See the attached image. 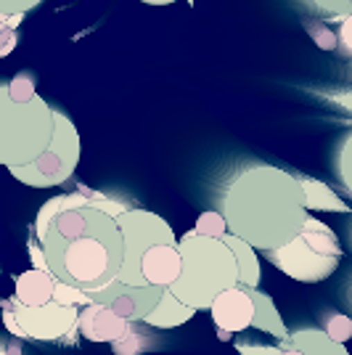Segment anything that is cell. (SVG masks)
I'll return each mask as SVG.
<instances>
[{
	"label": "cell",
	"mask_w": 352,
	"mask_h": 355,
	"mask_svg": "<svg viewBox=\"0 0 352 355\" xmlns=\"http://www.w3.org/2000/svg\"><path fill=\"white\" fill-rule=\"evenodd\" d=\"M265 257L294 282L318 284L323 279H328L339 268L342 244L326 223L308 215V223H305L299 236L281 250L265 252Z\"/></svg>",
	"instance_id": "5b68a950"
},
{
	"label": "cell",
	"mask_w": 352,
	"mask_h": 355,
	"mask_svg": "<svg viewBox=\"0 0 352 355\" xmlns=\"http://www.w3.org/2000/svg\"><path fill=\"white\" fill-rule=\"evenodd\" d=\"M8 85V96L14 98V101H19V104H27V101H32V98H37L40 93H37V88H35V80H32V74L21 72L16 74L11 83H6Z\"/></svg>",
	"instance_id": "7402d4cb"
},
{
	"label": "cell",
	"mask_w": 352,
	"mask_h": 355,
	"mask_svg": "<svg viewBox=\"0 0 352 355\" xmlns=\"http://www.w3.org/2000/svg\"><path fill=\"white\" fill-rule=\"evenodd\" d=\"M40 247L48 270L85 295L117 282L125 257L117 218L96 207H74L56 215Z\"/></svg>",
	"instance_id": "7a4b0ae2"
},
{
	"label": "cell",
	"mask_w": 352,
	"mask_h": 355,
	"mask_svg": "<svg viewBox=\"0 0 352 355\" xmlns=\"http://www.w3.org/2000/svg\"><path fill=\"white\" fill-rule=\"evenodd\" d=\"M56 133V109L43 96L19 104L0 85V164L14 170L32 164L51 146Z\"/></svg>",
	"instance_id": "277c9868"
},
{
	"label": "cell",
	"mask_w": 352,
	"mask_h": 355,
	"mask_svg": "<svg viewBox=\"0 0 352 355\" xmlns=\"http://www.w3.org/2000/svg\"><path fill=\"white\" fill-rule=\"evenodd\" d=\"M302 191H305V207L315 212H350V205L344 199H339L337 191H331L326 183L315 178H299Z\"/></svg>",
	"instance_id": "e0dca14e"
},
{
	"label": "cell",
	"mask_w": 352,
	"mask_h": 355,
	"mask_svg": "<svg viewBox=\"0 0 352 355\" xmlns=\"http://www.w3.org/2000/svg\"><path fill=\"white\" fill-rule=\"evenodd\" d=\"M146 334L143 331H138V329H132L127 337H122V340H117L112 347H114V355H138L146 350Z\"/></svg>",
	"instance_id": "603a6c76"
},
{
	"label": "cell",
	"mask_w": 352,
	"mask_h": 355,
	"mask_svg": "<svg viewBox=\"0 0 352 355\" xmlns=\"http://www.w3.org/2000/svg\"><path fill=\"white\" fill-rule=\"evenodd\" d=\"M53 302H59V305H72V308H85L90 305V295L85 292H80V289H74L69 284H56V295H53Z\"/></svg>",
	"instance_id": "d4e9b609"
},
{
	"label": "cell",
	"mask_w": 352,
	"mask_h": 355,
	"mask_svg": "<svg viewBox=\"0 0 352 355\" xmlns=\"http://www.w3.org/2000/svg\"><path fill=\"white\" fill-rule=\"evenodd\" d=\"M337 175L342 180V186H344V191L352 196V133L342 141V146H339V154H337Z\"/></svg>",
	"instance_id": "44dd1931"
},
{
	"label": "cell",
	"mask_w": 352,
	"mask_h": 355,
	"mask_svg": "<svg viewBox=\"0 0 352 355\" xmlns=\"http://www.w3.org/2000/svg\"><path fill=\"white\" fill-rule=\"evenodd\" d=\"M161 295L164 289H157V286H130V284L114 282L101 292H93L90 302H98L112 313H117L119 318L138 324V321H146L157 311Z\"/></svg>",
	"instance_id": "9c48e42d"
},
{
	"label": "cell",
	"mask_w": 352,
	"mask_h": 355,
	"mask_svg": "<svg viewBox=\"0 0 352 355\" xmlns=\"http://www.w3.org/2000/svg\"><path fill=\"white\" fill-rule=\"evenodd\" d=\"M236 350L241 355H281L279 345H260V342H249L244 337L236 340Z\"/></svg>",
	"instance_id": "4316f807"
},
{
	"label": "cell",
	"mask_w": 352,
	"mask_h": 355,
	"mask_svg": "<svg viewBox=\"0 0 352 355\" xmlns=\"http://www.w3.org/2000/svg\"><path fill=\"white\" fill-rule=\"evenodd\" d=\"M30 257H32V268H35V270H48V263H45L43 247H40V241H37L35 236L30 239Z\"/></svg>",
	"instance_id": "f1b7e54d"
},
{
	"label": "cell",
	"mask_w": 352,
	"mask_h": 355,
	"mask_svg": "<svg viewBox=\"0 0 352 355\" xmlns=\"http://www.w3.org/2000/svg\"><path fill=\"white\" fill-rule=\"evenodd\" d=\"M289 345L297 347L302 355H350L344 345H339L331 337H326L323 329H299V331H292Z\"/></svg>",
	"instance_id": "ac0fdd59"
},
{
	"label": "cell",
	"mask_w": 352,
	"mask_h": 355,
	"mask_svg": "<svg viewBox=\"0 0 352 355\" xmlns=\"http://www.w3.org/2000/svg\"><path fill=\"white\" fill-rule=\"evenodd\" d=\"M77 162H80V133L64 112H56V133L51 146L27 167H14L11 175L32 189H51L67 183Z\"/></svg>",
	"instance_id": "8992f818"
},
{
	"label": "cell",
	"mask_w": 352,
	"mask_h": 355,
	"mask_svg": "<svg viewBox=\"0 0 352 355\" xmlns=\"http://www.w3.org/2000/svg\"><path fill=\"white\" fill-rule=\"evenodd\" d=\"M334 104H339V106H344V109H350L352 112V90L350 93H337V96H328Z\"/></svg>",
	"instance_id": "4dcf8cb0"
},
{
	"label": "cell",
	"mask_w": 352,
	"mask_h": 355,
	"mask_svg": "<svg viewBox=\"0 0 352 355\" xmlns=\"http://www.w3.org/2000/svg\"><path fill=\"white\" fill-rule=\"evenodd\" d=\"M11 19H14V16H3V14H0V21H11Z\"/></svg>",
	"instance_id": "d6a6232c"
},
{
	"label": "cell",
	"mask_w": 352,
	"mask_h": 355,
	"mask_svg": "<svg viewBox=\"0 0 352 355\" xmlns=\"http://www.w3.org/2000/svg\"><path fill=\"white\" fill-rule=\"evenodd\" d=\"M117 225L119 234H122V244H125V257H122L117 282L141 286V260H143V254L157 244H177L175 231L157 212L135 207L122 212L117 218Z\"/></svg>",
	"instance_id": "52a82bcc"
},
{
	"label": "cell",
	"mask_w": 352,
	"mask_h": 355,
	"mask_svg": "<svg viewBox=\"0 0 352 355\" xmlns=\"http://www.w3.org/2000/svg\"><path fill=\"white\" fill-rule=\"evenodd\" d=\"M141 3H148V6H170L175 0H141Z\"/></svg>",
	"instance_id": "1f68e13d"
},
{
	"label": "cell",
	"mask_w": 352,
	"mask_h": 355,
	"mask_svg": "<svg viewBox=\"0 0 352 355\" xmlns=\"http://www.w3.org/2000/svg\"><path fill=\"white\" fill-rule=\"evenodd\" d=\"M191 231L196 234V236L225 239L228 236V223H225V218H222V212H202Z\"/></svg>",
	"instance_id": "ffe728a7"
},
{
	"label": "cell",
	"mask_w": 352,
	"mask_h": 355,
	"mask_svg": "<svg viewBox=\"0 0 352 355\" xmlns=\"http://www.w3.org/2000/svg\"><path fill=\"white\" fill-rule=\"evenodd\" d=\"M209 313L222 334H238V331L252 329L254 302L247 289L236 286V289H228L220 297H215V302L209 305Z\"/></svg>",
	"instance_id": "30bf717a"
},
{
	"label": "cell",
	"mask_w": 352,
	"mask_h": 355,
	"mask_svg": "<svg viewBox=\"0 0 352 355\" xmlns=\"http://www.w3.org/2000/svg\"><path fill=\"white\" fill-rule=\"evenodd\" d=\"M183 270L170 292L193 311H209L215 297L238 286V263L222 239L196 236L188 231L177 239Z\"/></svg>",
	"instance_id": "3957f363"
},
{
	"label": "cell",
	"mask_w": 352,
	"mask_h": 355,
	"mask_svg": "<svg viewBox=\"0 0 352 355\" xmlns=\"http://www.w3.org/2000/svg\"><path fill=\"white\" fill-rule=\"evenodd\" d=\"M19 24H21V16H14L11 21H0V59H6L19 43V35H16Z\"/></svg>",
	"instance_id": "484cf974"
},
{
	"label": "cell",
	"mask_w": 352,
	"mask_h": 355,
	"mask_svg": "<svg viewBox=\"0 0 352 355\" xmlns=\"http://www.w3.org/2000/svg\"><path fill=\"white\" fill-rule=\"evenodd\" d=\"M222 241L231 247L236 263H238V286H241V289H257V286H260V279H263L257 250L249 247L247 241H241L238 236H234V234H228Z\"/></svg>",
	"instance_id": "9a60e30c"
},
{
	"label": "cell",
	"mask_w": 352,
	"mask_h": 355,
	"mask_svg": "<svg viewBox=\"0 0 352 355\" xmlns=\"http://www.w3.org/2000/svg\"><path fill=\"white\" fill-rule=\"evenodd\" d=\"M193 315H196L193 308L183 305L170 289H164V295H161L157 311L151 313L143 324L154 326V329H177V326H183L186 321H191Z\"/></svg>",
	"instance_id": "2e32d148"
},
{
	"label": "cell",
	"mask_w": 352,
	"mask_h": 355,
	"mask_svg": "<svg viewBox=\"0 0 352 355\" xmlns=\"http://www.w3.org/2000/svg\"><path fill=\"white\" fill-rule=\"evenodd\" d=\"M180 270H183V260H180L177 244H157L141 260V286L170 289L180 279Z\"/></svg>",
	"instance_id": "7c38bea8"
},
{
	"label": "cell",
	"mask_w": 352,
	"mask_h": 355,
	"mask_svg": "<svg viewBox=\"0 0 352 355\" xmlns=\"http://www.w3.org/2000/svg\"><path fill=\"white\" fill-rule=\"evenodd\" d=\"M339 43L344 45L352 53V14L347 19H342V27H339Z\"/></svg>",
	"instance_id": "f546056e"
},
{
	"label": "cell",
	"mask_w": 352,
	"mask_h": 355,
	"mask_svg": "<svg viewBox=\"0 0 352 355\" xmlns=\"http://www.w3.org/2000/svg\"><path fill=\"white\" fill-rule=\"evenodd\" d=\"M16 289H14V300L16 305H24V308H40V305H48L53 302V295H56V284L59 279L51 273V270H24L21 276L14 279Z\"/></svg>",
	"instance_id": "4fadbf2b"
},
{
	"label": "cell",
	"mask_w": 352,
	"mask_h": 355,
	"mask_svg": "<svg viewBox=\"0 0 352 355\" xmlns=\"http://www.w3.org/2000/svg\"><path fill=\"white\" fill-rule=\"evenodd\" d=\"M321 329L326 337H331L339 345L352 340V318L344 315V313H337V311L321 313Z\"/></svg>",
	"instance_id": "d6986e66"
},
{
	"label": "cell",
	"mask_w": 352,
	"mask_h": 355,
	"mask_svg": "<svg viewBox=\"0 0 352 355\" xmlns=\"http://www.w3.org/2000/svg\"><path fill=\"white\" fill-rule=\"evenodd\" d=\"M135 324L119 318L117 313H112L109 308H103L98 302H90L80 311V318H77V334L85 337L88 342H114L127 337Z\"/></svg>",
	"instance_id": "8fae6325"
},
{
	"label": "cell",
	"mask_w": 352,
	"mask_h": 355,
	"mask_svg": "<svg viewBox=\"0 0 352 355\" xmlns=\"http://www.w3.org/2000/svg\"><path fill=\"white\" fill-rule=\"evenodd\" d=\"M43 0H0V14L3 16H24L27 11L37 8Z\"/></svg>",
	"instance_id": "83f0119b"
},
{
	"label": "cell",
	"mask_w": 352,
	"mask_h": 355,
	"mask_svg": "<svg viewBox=\"0 0 352 355\" xmlns=\"http://www.w3.org/2000/svg\"><path fill=\"white\" fill-rule=\"evenodd\" d=\"M247 292H249L252 302H254L252 329H257V331H263V334H270V337H276L279 342L289 340L292 331H289L286 324H283V318H281L276 302L265 295V292H260V289H247Z\"/></svg>",
	"instance_id": "5bb4252c"
},
{
	"label": "cell",
	"mask_w": 352,
	"mask_h": 355,
	"mask_svg": "<svg viewBox=\"0 0 352 355\" xmlns=\"http://www.w3.org/2000/svg\"><path fill=\"white\" fill-rule=\"evenodd\" d=\"M14 308V318L24 340H37V342H53L64 340L67 334H77V318L82 308H72V305H59V302H48L40 308H24L16 305L11 300Z\"/></svg>",
	"instance_id": "ba28073f"
},
{
	"label": "cell",
	"mask_w": 352,
	"mask_h": 355,
	"mask_svg": "<svg viewBox=\"0 0 352 355\" xmlns=\"http://www.w3.org/2000/svg\"><path fill=\"white\" fill-rule=\"evenodd\" d=\"M222 218L228 234L260 252L286 247L308 223L299 175L273 164H252L228 183L222 193Z\"/></svg>",
	"instance_id": "6da1fadb"
},
{
	"label": "cell",
	"mask_w": 352,
	"mask_h": 355,
	"mask_svg": "<svg viewBox=\"0 0 352 355\" xmlns=\"http://www.w3.org/2000/svg\"><path fill=\"white\" fill-rule=\"evenodd\" d=\"M305 30L310 32V37L315 40V45H321L323 51H334L339 45V35L334 30H328L321 21H305Z\"/></svg>",
	"instance_id": "cb8c5ba5"
}]
</instances>
